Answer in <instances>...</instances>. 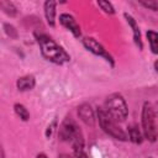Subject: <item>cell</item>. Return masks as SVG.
Returning <instances> with one entry per match:
<instances>
[{
  "label": "cell",
  "instance_id": "8fae6325",
  "mask_svg": "<svg viewBox=\"0 0 158 158\" xmlns=\"http://www.w3.org/2000/svg\"><path fill=\"white\" fill-rule=\"evenodd\" d=\"M36 85V79L33 75L31 74H27V75H23L21 78L17 79L16 81V86L20 91H28V90H32Z\"/></svg>",
  "mask_w": 158,
  "mask_h": 158
},
{
  "label": "cell",
  "instance_id": "5b68a950",
  "mask_svg": "<svg viewBox=\"0 0 158 158\" xmlns=\"http://www.w3.org/2000/svg\"><path fill=\"white\" fill-rule=\"evenodd\" d=\"M81 133L83 132L79 128V126L77 125V122L70 117H65L59 126V138L63 142H70L72 143Z\"/></svg>",
  "mask_w": 158,
  "mask_h": 158
},
{
  "label": "cell",
  "instance_id": "9a60e30c",
  "mask_svg": "<svg viewBox=\"0 0 158 158\" xmlns=\"http://www.w3.org/2000/svg\"><path fill=\"white\" fill-rule=\"evenodd\" d=\"M0 7L10 17H12V16H15L17 14V9L14 5V2H11V1H0Z\"/></svg>",
  "mask_w": 158,
  "mask_h": 158
},
{
  "label": "cell",
  "instance_id": "ba28073f",
  "mask_svg": "<svg viewBox=\"0 0 158 158\" xmlns=\"http://www.w3.org/2000/svg\"><path fill=\"white\" fill-rule=\"evenodd\" d=\"M78 116L85 125H88L90 127H94L95 121L98 120L96 115H95V111L93 110L90 104H81L78 107Z\"/></svg>",
  "mask_w": 158,
  "mask_h": 158
},
{
  "label": "cell",
  "instance_id": "6da1fadb",
  "mask_svg": "<svg viewBox=\"0 0 158 158\" xmlns=\"http://www.w3.org/2000/svg\"><path fill=\"white\" fill-rule=\"evenodd\" d=\"M36 41L40 46L41 54L48 62L62 65L70 60V56L67 53V51L48 35L36 33Z\"/></svg>",
  "mask_w": 158,
  "mask_h": 158
},
{
  "label": "cell",
  "instance_id": "8992f818",
  "mask_svg": "<svg viewBox=\"0 0 158 158\" xmlns=\"http://www.w3.org/2000/svg\"><path fill=\"white\" fill-rule=\"evenodd\" d=\"M83 46L89 51L91 52L93 54L98 56V57H101L102 59H105L111 67L115 65V59L114 57L105 49V47L99 42L96 41L94 37H84L83 38Z\"/></svg>",
  "mask_w": 158,
  "mask_h": 158
},
{
  "label": "cell",
  "instance_id": "603a6c76",
  "mask_svg": "<svg viewBox=\"0 0 158 158\" xmlns=\"http://www.w3.org/2000/svg\"><path fill=\"white\" fill-rule=\"evenodd\" d=\"M153 67H154V70H156V72L158 73V59H157V60L154 62V64H153Z\"/></svg>",
  "mask_w": 158,
  "mask_h": 158
},
{
  "label": "cell",
  "instance_id": "7c38bea8",
  "mask_svg": "<svg viewBox=\"0 0 158 158\" xmlns=\"http://www.w3.org/2000/svg\"><path fill=\"white\" fill-rule=\"evenodd\" d=\"M128 139L130 141H132L133 143H142V141H143V133L138 130V127H137V125H130L128 127Z\"/></svg>",
  "mask_w": 158,
  "mask_h": 158
},
{
  "label": "cell",
  "instance_id": "30bf717a",
  "mask_svg": "<svg viewBox=\"0 0 158 158\" xmlns=\"http://www.w3.org/2000/svg\"><path fill=\"white\" fill-rule=\"evenodd\" d=\"M56 6H57V2L56 1H52V0H48L43 4V11H44V17H46V21L47 23L51 26V27H56Z\"/></svg>",
  "mask_w": 158,
  "mask_h": 158
},
{
  "label": "cell",
  "instance_id": "7a4b0ae2",
  "mask_svg": "<svg viewBox=\"0 0 158 158\" xmlns=\"http://www.w3.org/2000/svg\"><path fill=\"white\" fill-rule=\"evenodd\" d=\"M96 118L99 121V125L101 127V130L111 136L112 138L117 139V141H127L128 139V135L120 127L118 122L116 120H114L105 110L104 107H98L96 110Z\"/></svg>",
  "mask_w": 158,
  "mask_h": 158
},
{
  "label": "cell",
  "instance_id": "44dd1931",
  "mask_svg": "<svg viewBox=\"0 0 158 158\" xmlns=\"http://www.w3.org/2000/svg\"><path fill=\"white\" fill-rule=\"evenodd\" d=\"M58 158H75V157L72 154H68V153H62V154H59Z\"/></svg>",
  "mask_w": 158,
  "mask_h": 158
},
{
  "label": "cell",
  "instance_id": "9c48e42d",
  "mask_svg": "<svg viewBox=\"0 0 158 158\" xmlns=\"http://www.w3.org/2000/svg\"><path fill=\"white\" fill-rule=\"evenodd\" d=\"M123 16H125V19H126L127 25L132 28L135 44L142 51V48H143V42H142V37H141V31H139V27H138V25H137V22H136V20H135V17L131 16L130 14H127V12H125Z\"/></svg>",
  "mask_w": 158,
  "mask_h": 158
},
{
  "label": "cell",
  "instance_id": "ffe728a7",
  "mask_svg": "<svg viewBox=\"0 0 158 158\" xmlns=\"http://www.w3.org/2000/svg\"><path fill=\"white\" fill-rule=\"evenodd\" d=\"M56 125H57V121L53 120V121L47 126V130H46V137H47V138H51V137H52V135H53V132H54V128H56Z\"/></svg>",
  "mask_w": 158,
  "mask_h": 158
},
{
  "label": "cell",
  "instance_id": "ac0fdd59",
  "mask_svg": "<svg viewBox=\"0 0 158 158\" xmlns=\"http://www.w3.org/2000/svg\"><path fill=\"white\" fill-rule=\"evenodd\" d=\"M139 4L144 7H147V9L153 10V11L158 10V2L157 1H153V0H151V1H139Z\"/></svg>",
  "mask_w": 158,
  "mask_h": 158
},
{
  "label": "cell",
  "instance_id": "2e32d148",
  "mask_svg": "<svg viewBox=\"0 0 158 158\" xmlns=\"http://www.w3.org/2000/svg\"><path fill=\"white\" fill-rule=\"evenodd\" d=\"M96 4H98V6H99L104 12H106V14H109V15L115 14V9H114V6H112L111 2L105 1V0H100V1H98Z\"/></svg>",
  "mask_w": 158,
  "mask_h": 158
},
{
  "label": "cell",
  "instance_id": "277c9868",
  "mask_svg": "<svg viewBox=\"0 0 158 158\" xmlns=\"http://www.w3.org/2000/svg\"><path fill=\"white\" fill-rule=\"evenodd\" d=\"M104 110L117 122H123L128 116V107L126 100L121 94H111L106 98Z\"/></svg>",
  "mask_w": 158,
  "mask_h": 158
},
{
  "label": "cell",
  "instance_id": "e0dca14e",
  "mask_svg": "<svg viewBox=\"0 0 158 158\" xmlns=\"http://www.w3.org/2000/svg\"><path fill=\"white\" fill-rule=\"evenodd\" d=\"M73 156L75 158H89L88 154L85 153L84 151V147H77V148H73Z\"/></svg>",
  "mask_w": 158,
  "mask_h": 158
},
{
  "label": "cell",
  "instance_id": "d6986e66",
  "mask_svg": "<svg viewBox=\"0 0 158 158\" xmlns=\"http://www.w3.org/2000/svg\"><path fill=\"white\" fill-rule=\"evenodd\" d=\"M4 28H5V32H6L10 37L16 38L17 32H16V30L14 28V26H11V25H9V23H4Z\"/></svg>",
  "mask_w": 158,
  "mask_h": 158
},
{
  "label": "cell",
  "instance_id": "5bb4252c",
  "mask_svg": "<svg viewBox=\"0 0 158 158\" xmlns=\"http://www.w3.org/2000/svg\"><path fill=\"white\" fill-rule=\"evenodd\" d=\"M14 111H15L16 116L20 117V120H22V121H28L30 120V112H28V110L26 109L25 105L19 104V102L15 104L14 105Z\"/></svg>",
  "mask_w": 158,
  "mask_h": 158
},
{
  "label": "cell",
  "instance_id": "4fadbf2b",
  "mask_svg": "<svg viewBox=\"0 0 158 158\" xmlns=\"http://www.w3.org/2000/svg\"><path fill=\"white\" fill-rule=\"evenodd\" d=\"M146 36H147V40L149 42V47H151L152 53L158 54V32H156L153 30H148Z\"/></svg>",
  "mask_w": 158,
  "mask_h": 158
},
{
  "label": "cell",
  "instance_id": "52a82bcc",
  "mask_svg": "<svg viewBox=\"0 0 158 158\" xmlns=\"http://www.w3.org/2000/svg\"><path fill=\"white\" fill-rule=\"evenodd\" d=\"M59 23H60L65 30H68L69 32H72V35H73L75 38L81 37L80 26H79V23L77 22L75 17L72 16L70 14H60V15H59Z\"/></svg>",
  "mask_w": 158,
  "mask_h": 158
},
{
  "label": "cell",
  "instance_id": "7402d4cb",
  "mask_svg": "<svg viewBox=\"0 0 158 158\" xmlns=\"http://www.w3.org/2000/svg\"><path fill=\"white\" fill-rule=\"evenodd\" d=\"M36 158H48V157H47L46 153H38V154L36 156Z\"/></svg>",
  "mask_w": 158,
  "mask_h": 158
},
{
  "label": "cell",
  "instance_id": "3957f363",
  "mask_svg": "<svg viewBox=\"0 0 158 158\" xmlns=\"http://www.w3.org/2000/svg\"><path fill=\"white\" fill-rule=\"evenodd\" d=\"M141 123H142L143 137L149 142H156L158 138V130L156 125V111H154L153 105L148 101L143 104Z\"/></svg>",
  "mask_w": 158,
  "mask_h": 158
}]
</instances>
